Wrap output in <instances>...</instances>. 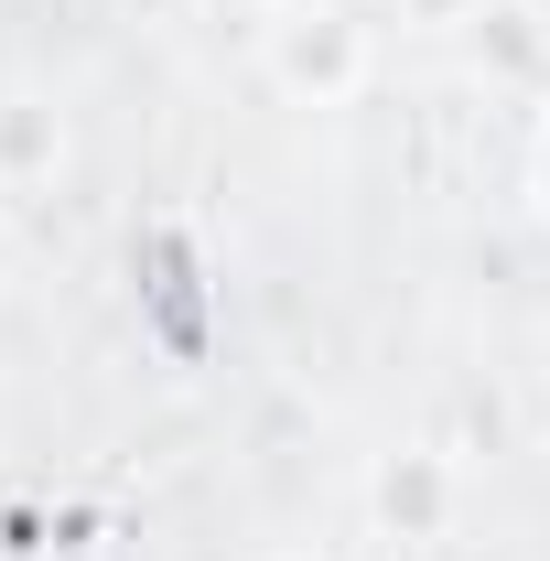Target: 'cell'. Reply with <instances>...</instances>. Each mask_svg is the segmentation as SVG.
<instances>
[{
    "instance_id": "cell-1",
    "label": "cell",
    "mask_w": 550,
    "mask_h": 561,
    "mask_svg": "<svg viewBox=\"0 0 550 561\" xmlns=\"http://www.w3.org/2000/svg\"><path fill=\"white\" fill-rule=\"evenodd\" d=\"M260 66H271L280 98L345 108V98H367V76H378V33H367L345 0H291L280 22H260Z\"/></svg>"
},
{
    "instance_id": "cell-2",
    "label": "cell",
    "mask_w": 550,
    "mask_h": 561,
    "mask_svg": "<svg viewBox=\"0 0 550 561\" xmlns=\"http://www.w3.org/2000/svg\"><path fill=\"white\" fill-rule=\"evenodd\" d=\"M454 507H465L454 454H432V443L378 454V476H367V518H378L389 540H443V529H454Z\"/></svg>"
},
{
    "instance_id": "cell-3",
    "label": "cell",
    "mask_w": 550,
    "mask_h": 561,
    "mask_svg": "<svg viewBox=\"0 0 550 561\" xmlns=\"http://www.w3.org/2000/svg\"><path fill=\"white\" fill-rule=\"evenodd\" d=\"M66 162V119L44 98H0V184H44Z\"/></svg>"
},
{
    "instance_id": "cell-4",
    "label": "cell",
    "mask_w": 550,
    "mask_h": 561,
    "mask_svg": "<svg viewBox=\"0 0 550 561\" xmlns=\"http://www.w3.org/2000/svg\"><path fill=\"white\" fill-rule=\"evenodd\" d=\"M206 11H238V22H280L291 0H206Z\"/></svg>"
},
{
    "instance_id": "cell-5",
    "label": "cell",
    "mask_w": 550,
    "mask_h": 561,
    "mask_svg": "<svg viewBox=\"0 0 550 561\" xmlns=\"http://www.w3.org/2000/svg\"><path fill=\"white\" fill-rule=\"evenodd\" d=\"M421 22H475V0H411Z\"/></svg>"
},
{
    "instance_id": "cell-6",
    "label": "cell",
    "mask_w": 550,
    "mask_h": 561,
    "mask_svg": "<svg viewBox=\"0 0 550 561\" xmlns=\"http://www.w3.org/2000/svg\"><path fill=\"white\" fill-rule=\"evenodd\" d=\"M540 206H550V119H540Z\"/></svg>"
},
{
    "instance_id": "cell-7",
    "label": "cell",
    "mask_w": 550,
    "mask_h": 561,
    "mask_svg": "<svg viewBox=\"0 0 550 561\" xmlns=\"http://www.w3.org/2000/svg\"><path fill=\"white\" fill-rule=\"evenodd\" d=\"M271 561H335V551H271Z\"/></svg>"
},
{
    "instance_id": "cell-8",
    "label": "cell",
    "mask_w": 550,
    "mask_h": 561,
    "mask_svg": "<svg viewBox=\"0 0 550 561\" xmlns=\"http://www.w3.org/2000/svg\"><path fill=\"white\" fill-rule=\"evenodd\" d=\"M0 206H11V184H0Z\"/></svg>"
}]
</instances>
